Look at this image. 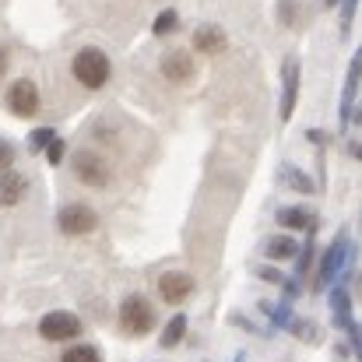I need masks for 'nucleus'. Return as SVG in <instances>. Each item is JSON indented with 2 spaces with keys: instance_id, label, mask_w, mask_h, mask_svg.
I'll return each mask as SVG.
<instances>
[{
  "instance_id": "5",
  "label": "nucleus",
  "mask_w": 362,
  "mask_h": 362,
  "mask_svg": "<svg viewBox=\"0 0 362 362\" xmlns=\"http://www.w3.org/2000/svg\"><path fill=\"white\" fill-rule=\"evenodd\" d=\"M7 106H11L14 117H35L39 113V88H35V81H28V78L14 81L7 88Z\"/></svg>"
},
{
  "instance_id": "16",
  "label": "nucleus",
  "mask_w": 362,
  "mask_h": 362,
  "mask_svg": "<svg viewBox=\"0 0 362 362\" xmlns=\"http://www.w3.org/2000/svg\"><path fill=\"white\" fill-rule=\"evenodd\" d=\"M281 222H285L288 229H306L310 215H306V211H299V208H288V211H281Z\"/></svg>"
},
{
  "instance_id": "22",
  "label": "nucleus",
  "mask_w": 362,
  "mask_h": 362,
  "mask_svg": "<svg viewBox=\"0 0 362 362\" xmlns=\"http://www.w3.org/2000/svg\"><path fill=\"white\" fill-rule=\"evenodd\" d=\"M4 71H7V53L0 49V78H4Z\"/></svg>"
},
{
  "instance_id": "2",
  "label": "nucleus",
  "mask_w": 362,
  "mask_h": 362,
  "mask_svg": "<svg viewBox=\"0 0 362 362\" xmlns=\"http://www.w3.org/2000/svg\"><path fill=\"white\" fill-rule=\"evenodd\" d=\"M120 327L127 334H148L155 327V310L144 296H127L120 303Z\"/></svg>"
},
{
  "instance_id": "21",
  "label": "nucleus",
  "mask_w": 362,
  "mask_h": 362,
  "mask_svg": "<svg viewBox=\"0 0 362 362\" xmlns=\"http://www.w3.org/2000/svg\"><path fill=\"white\" fill-rule=\"evenodd\" d=\"M260 278H264V281H278V274H274L271 267H264V271H260Z\"/></svg>"
},
{
  "instance_id": "4",
  "label": "nucleus",
  "mask_w": 362,
  "mask_h": 362,
  "mask_svg": "<svg viewBox=\"0 0 362 362\" xmlns=\"http://www.w3.org/2000/svg\"><path fill=\"white\" fill-rule=\"evenodd\" d=\"M39 334H42L46 341H71V338L81 334V320H78L74 313H67V310H53V313L42 317Z\"/></svg>"
},
{
  "instance_id": "1",
  "label": "nucleus",
  "mask_w": 362,
  "mask_h": 362,
  "mask_svg": "<svg viewBox=\"0 0 362 362\" xmlns=\"http://www.w3.org/2000/svg\"><path fill=\"white\" fill-rule=\"evenodd\" d=\"M71 74H74L85 88H103V85L110 81L113 67H110V57H106L103 49L88 46V49H78V53H74V60H71Z\"/></svg>"
},
{
  "instance_id": "20",
  "label": "nucleus",
  "mask_w": 362,
  "mask_h": 362,
  "mask_svg": "<svg viewBox=\"0 0 362 362\" xmlns=\"http://www.w3.org/2000/svg\"><path fill=\"white\" fill-rule=\"evenodd\" d=\"M11 162H14V148L7 141H0V169H7Z\"/></svg>"
},
{
  "instance_id": "8",
  "label": "nucleus",
  "mask_w": 362,
  "mask_h": 362,
  "mask_svg": "<svg viewBox=\"0 0 362 362\" xmlns=\"http://www.w3.org/2000/svg\"><path fill=\"white\" fill-rule=\"evenodd\" d=\"M162 74H165L169 81H176V85L190 81V78H194V57H190L187 49L165 53V57H162Z\"/></svg>"
},
{
  "instance_id": "18",
  "label": "nucleus",
  "mask_w": 362,
  "mask_h": 362,
  "mask_svg": "<svg viewBox=\"0 0 362 362\" xmlns=\"http://www.w3.org/2000/svg\"><path fill=\"white\" fill-rule=\"evenodd\" d=\"M46 158H49L53 165H57V162L64 158V141H60V137H53V141L46 144Z\"/></svg>"
},
{
  "instance_id": "10",
  "label": "nucleus",
  "mask_w": 362,
  "mask_h": 362,
  "mask_svg": "<svg viewBox=\"0 0 362 362\" xmlns=\"http://www.w3.org/2000/svg\"><path fill=\"white\" fill-rule=\"evenodd\" d=\"M194 49H201V53H222L226 49V32L218 25H201L194 32Z\"/></svg>"
},
{
  "instance_id": "19",
  "label": "nucleus",
  "mask_w": 362,
  "mask_h": 362,
  "mask_svg": "<svg viewBox=\"0 0 362 362\" xmlns=\"http://www.w3.org/2000/svg\"><path fill=\"white\" fill-rule=\"evenodd\" d=\"M49 141H53V130H49V127H39V130L32 134V148H46Z\"/></svg>"
},
{
  "instance_id": "6",
  "label": "nucleus",
  "mask_w": 362,
  "mask_h": 362,
  "mask_svg": "<svg viewBox=\"0 0 362 362\" xmlns=\"http://www.w3.org/2000/svg\"><path fill=\"white\" fill-rule=\"evenodd\" d=\"M74 173H78V180H81L85 187H106V183H110V165H106L95 151H81V155L74 158Z\"/></svg>"
},
{
  "instance_id": "3",
  "label": "nucleus",
  "mask_w": 362,
  "mask_h": 362,
  "mask_svg": "<svg viewBox=\"0 0 362 362\" xmlns=\"http://www.w3.org/2000/svg\"><path fill=\"white\" fill-rule=\"evenodd\" d=\"M95 226H99V215L88 204H67L57 215V229L64 236H88V233H95Z\"/></svg>"
},
{
  "instance_id": "7",
  "label": "nucleus",
  "mask_w": 362,
  "mask_h": 362,
  "mask_svg": "<svg viewBox=\"0 0 362 362\" xmlns=\"http://www.w3.org/2000/svg\"><path fill=\"white\" fill-rule=\"evenodd\" d=\"M190 292H194V278L183 274V271H165V274L158 278V296H162L165 303H173V306H180Z\"/></svg>"
},
{
  "instance_id": "14",
  "label": "nucleus",
  "mask_w": 362,
  "mask_h": 362,
  "mask_svg": "<svg viewBox=\"0 0 362 362\" xmlns=\"http://www.w3.org/2000/svg\"><path fill=\"white\" fill-rule=\"evenodd\" d=\"M60 362H103L99 359V349H92V345H74V349H67Z\"/></svg>"
},
{
  "instance_id": "9",
  "label": "nucleus",
  "mask_w": 362,
  "mask_h": 362,
  "mask_svg": "<svg viewBox=\"0 0 362 362\" xmlns=\"http://www.w3.org/2000/svg\"><path fill=\"white\" fill-rule=\"evenodd\" d=\"M25 190H28V183L21 173H4L0 176V208H14L25 197Z\"/></svg>"
},
{
  "instance_id": "12",
  "label": "nucleus",
  "mask_w": 362,
  "mask_h": 362,
  "mask_svg": "<svg viewBox=\"0 0 362 362\" xmlns=\"http://www.w3.org/2000/svg\"><path fill=\"white\" fill-rule=\"evenodd\" d=\"M267 257L271 260H288V257H296V240H288V236H274V240H267Z\"/></svg>"
},
{
  "instance_id": "17",
  "label": "nucleus",
  "mask_w": 362,
  "mask_h": 362,
  "mask_svg": "<svg viewBox=\"0 0 362 362\" xmlns=\"http://www.w3.org/2000/svg\"><path fill=\"white\" fill-rule=\"evenodd\" d=\"M338 264H341V246L327 253V260H324V267H320V285H324V281H327V278L338 271Z\"/></svg>"
},
{
  "instance_id": "15",
  "label": "nucleus",
  "mask_w": 362,
  "mask_h": 362,
  "mask_svg": "<svg viewBox=\"0 0 362 362\" xmlns=\"http://www.w3.org/2000/svg\"><path fill=\"white\" fill-rule=\"evenodd\" d=\"M176 25H180V14H176V11H162V14L155 18L151 32H155V35H169V32H176Z\"/></svg>"
},
{
  "instance_id": "11",
  "label": "nucleus",
  "mask_w": 362,
  "mask_h": 362,
  "mask_svg": "<svg viewBox=\"0 0 362 362\" xmlns=\"http://www.w3.org/2000/svg\"><path fill=\"white\" fill-rule=\"evenodd\" d=\"M296 92H299V64H296V60H288V64H285V95H281V120H288V117H292V110H296Z\"/></svg>"
},
{
  "instance_id": "13",
  "label": "nucleus",
  "mask_w": 362,
  "mask_h": 362,
  "mask_svg": "<svg viewBox=\"0 0 362 362\" xmlns=\"http://www.w3.org/2000/svg\"><path fill=\"white\" fill-rule=\"evenodd\" d=\"M183 334H187V317H183V313H176V317L169 320L165 334H162V349H173V345H180V341H183Z\"/></svg>"
}]
</instances>
